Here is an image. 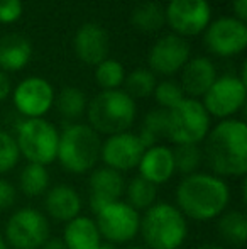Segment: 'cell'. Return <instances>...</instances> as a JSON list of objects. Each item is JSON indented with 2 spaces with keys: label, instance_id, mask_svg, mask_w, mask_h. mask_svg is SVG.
<instances>
[{
  "label": "cell",
  "instance_id": "cell-1",
  "mask_svg": "<svg viewBox=\"0 0 247 249\" xmlns=\"http://www.w3.org/2000/svg\"><path fill=\"white\" fill-rule=\"evenodd\" d=\"M232 190L227 180L210 173L197 171L180 180L175 190V205L186 220L208 222L229 210Z\"/></svg>",
  "mask_w": 247,
  "mask_h": 249
},
{
  "label": "cell",
  "instance_id": "cell-2",
  "mask_svg": "<svg viewBox=\"0 0 247 249\" xmlns=\"http://www.w3.org/2000/svg\"><path fill=\"white\" fill-rule=\"evenodd\" d=\"M203 163L210 173L224 178L247 175V125L241 119L218 121L205 138Z\"/></svg>",
  "mask_w": 247,
  "mask_h": 249
},
{
  "label": "cell",
  "instance_id": "cell-3",
  "mask_svg": "<svg viewBox=\"0 0 247 249\" xmlns=\"http://www.w3.org/2000/svg\"><path fill=\"white\" fill-rule=\"evenodd\" d=\"M186 217L175 203L156 202L141 213V234L146 249H180L188 239Z\"/></svg>",
  "mask_w": 247,
  "mask_h": 249
},
{
  "label": "cell",
  "instance_id": "cell-4",
  "mask_svg": "<svg viewBox=\"0 0 247 249\" xmlns=\"http://www.w3.org/2000/svg\"><path fill=\"white\" fill-rule=\"evenodd\" d=\"M88 125L100 136L131 131L137 119V104L124 89L102 90L86 107Z\"/></svg>",
  "mask_w": 247,
  "mask_h": 249
},
{
  "label": "cell",
  "instance_id": "cell-5",
  "mask_svg": "<svg viewBox=\"0 0 247 249\" xmlns=\"http://www.w3.org/2000/svg\"><path fill=\"white\" fill-rule=\"evenodd\" d=\"M102 136L97 134L88 124L71 122L60 131L58 156L61 168L71 175L90 173L99 166Z\"/></svg>",
  "mask_w": 247,
  "mask_h": 249
},
{
  "label": "cell",
  "instance_id": "cell-6",
  "mask_svg": "<svg viewBox=\"0 0 247 249\" xmlns=\"http://www.w3.org/2000/svg\"><path fill=\"white\" fill-rule=\"evenodd\" d=\"M14 138L20 158L27 163L49 166L56 161L60 131L48 119H22L17 124Z\"/></svg>",
  "mask_w": 247,
  "mask_h": 249
},
{
  "label": "cell",
  "instance_id": "cell-7",
  "mask_svg": "<svg viewBox=\"0 0 247 249\" xmlns=\"http://www.w3.org/2000/svg\"><path fill=\"white\" fill-rule=\"evenodd\" d=\"M212 129V117L198 99H183L168 110L166 139L178 144H198L205 141Z\"/></svg>",
  "mask_w": 247,
  "mask_h": 249
},
{
  "label": "cell",
  "instance_id": "cell-8",
  "mask_svg": "<svg viewBox=\"0 0 247 249\" xmlns=\"http://www.w3.org/2000/svg\"><path fill=\"white\" fill-rule=\"evenodd\" d=\"M49 237V219L34 207L14 210L3 227V239L12 249H41Z\"/></svg>",
  "mask_w": 247,
  "mask_h": 249
},
{
  "label": "cell",
  "instance_id": "cell-9",
  "mask_svg": "<svg viewBox=\"0 0 247 249\" xmlns=\"http://www.w3.org/2000/svg\"><path fill=\"white\" fill-rule=\"evenodd\" d=\"M95 222L103 241L120 246L139 236L141 213L122 198L100 209L95 213Z\"/></svg>",
  "mask_w": 247,
  "mask_h": 249
},
{
  "label": "cell",
  "instance_id": "cell-10",
  "mask_svg": "<svg viewBox=\"0 0 247 249\" xmlns=\"http://www.w3.org/2000/svg\"><path fill=\"white\" fill-rule=\"evenodd\" d=\"M247 83L235 73H225L217 76L212 87L201 97V105L210 117L218 121L234 119L237 112L246 105Z\"/></svg>",
  "mask_w": 247,
  "mask_h": 249
},
{
  "label": "cell",
  "instance_id": "cell-11",
  "mask_svg": "<svg viewBox=\"0 0 247 249\" xmlns=\"http://www.w3.org/2000/svg\"><path fill=\"white\" fill-rule=\"evenodd\" d=\"M203 43L207 50L218 58L242 54L247 48V24L234 16L210 20L203 31Z\"/></svg>",
  "mask_w": 247,
  "mask_h": 249
},
{
  "label": "cell",
  "instance_id": "cell-12",
  "mask_svg": "<svg viewBox=\"0 0 247 249\" xmlns=\"http://www.w3.org/2000/svg\"><path fill=\"white\" fill-rule=\"evenodd\" d=\"M12 104L24 119H43L54 107V87L43 76H27L12 89Z\"/></svg>",
  "mask_w": 247,
  "mask_h": 249
},
{
  "label": "cell",
  "instance_id": "cell-13",
  "mask_svg": "<svg viewBox=\"0 0 247 249\" xmlns=\"http://www.w3.org/2000/svg\"><path fill=\"white\" fill-rule=\"evenodd\" d=\"M165 17L173 34L186 39L203 34L212 20V7L208 0H169Z\"/></svg>",
  "mask_w": 247,
  "mask_h": 249
},
{
  "label": "cell",
  "instance_id": "cell-14",
  "mask_svg": "<svg viewBox=\"0 0 247 249\" xmlns=\"http://www.w3.org/2000/svg\"><path fill=\"white\" fill-rule=\"evenodd\" d=\"M144 151L146 148L139 139L137 132L125 131L107 136L103 139L102 149H100V161L103 163V166L112 168L124 175L137 168Z\"/></svg>",
  "mask_w": 247,
  "mask_h": 249
},
{
  "label": "cell",
  "instance_id": "cell-15",
  "mask_svg": "<svg viewBox=\"0 0 247 249\" xmlns=\"http://www.w3.org/2000/svg\"><path fill=\"white\" fill-rule=\"evenodd\" d=\"M191 58V48L185 37L166 34L159 37L148 53V66L154 75L173 76L183 70Z\"/></svg>",
  "mask_w": 247,
  "mask_h": 249
},
{
  "label": "cell",
  "instance_id": "cell-16",
  "mask_svg": "<svg viewBox=\"0 0 247 249\" xmlns=\"http://www.w3.org/2000/svg\"><path fill=\"white\" fill-rule=\"evenodd\" d=\"M125 180L124 175L107 166H97L90 171L88 178V202L93 213L117 200L124 198Z\"/></svg>",
  "mask_w": 247,
  "mask_h": 249
},
{
  "label": "cell",
  "instance_id": "cell-17",
  "mask_svg": "<svg viewBox=\"0 0 247 249\" xmlns=\"http://www.w3.org/2000/svg\"><path fill=\"white\" fill-rule=\"evenodd\" d=\"M73 50L76 58L90 66H97L109 58L110 37L105 27L97 22H85L76 29L73 37Z\"/></svg>",
  "mask_w": 247,
  "mask_h": 249
},
{
  "label": "cell",
  "instance_id": "cell-18",
  "mask_svg": "<svg viewBox=\"0 0 247 249\" xmlns=\"http://www.w3.org/2000/svg\"><path fill=\"white\" fill-rule=\"evenodd\" d=\"M83 209V198L75 187L58 183L44 194V215L54 222L66 224L78 217Z\"/></svg>",
  "mask_w": 247,
  "mask_h": 249
},
{
  "label": "cell",
  "instance_id": "cell-19",
  "mask_svg": "<svg viewBox=\"0 0 247 249\" xmlns=\"http://www.w3.org/2000/svg\"><path fill=\"white\" fill-rule=\"evenodd\" d=\"M137 170L139 177H142L156 187L168 183L176 175L173 148L166 144H156L151 146V148H146L137 164Z\"/></svg>",
  "mask_w": 247,
  "mask_h": 249
},
{
  "label": "cell",
  "instance_id": "cell-20",
  "mask_svg": "<svg viewBox=\"0 0 247 249\" xmlns=\"http://www.w3.org/2000/svg\"><path fill=\"white\" fill-rule=\"evenodd\" d=\"M180 73H181V80L178 83L181 85L185 95L188 99L198 100L207 93V90L210 89L212 83L218 76L215 63L210 58H207V56L190 58Z\"/></svg>",
  "mask_w": 247,
  "mask_h": 249
},
{
  "label": "cell",
  "instance_id": "cell-21",
  "mask_svg": "<svg viewBox=\"0 0 247 249\" xmlns=\"http://www.w3.org/2000/svg\"><path fill=\"white\" fill-rule=\"evenodd\" d=\"M61 241L65 243L66 249H99L103 239L99 232L95 219L80 213L78 217L65 224Z\"/></svg>",
  "mask_w": 247,
  "mask_h": 249
},
{
  "label": "cell",
  "instance_id": "cell-22",
  "mask_svg": "<svg viewBox=\"0 0 247 249\" xmlns=\"http://www.w3.org/2000/svg\"><path fill=\"white\" fill-rule=\"evenodd\" d=\"M33 59V44L22 34H7L0 39V70L20 71Z\"/></svg>",
  "mask_w": 247,
  "mask_h": 249
},
{
  "label": "cell",
  "instance_id": "cell-23",
  "mask_svg": "<svg viewBox=\"0 0 247 249\" xmlns=\"http://www.w3.org/2000/svg\"><path fill=\"white\" fill-rule=\"evenodd\" d=\"M217 231L227 244L242 248L247 241V215L242 210H225L217 220Z\"/></svg>",
  "mask_w": 247,
  "mask_h": 249
},
{
  "label": "cell",
  "instance_id": "cell-24",
  "mask_svg": "<svg viewBox=\"0 0 247 249\" xmlns=\"http://www.w3.org/2000/svg\"><path fill=\"white\" fill-rule=\"evenodd\" d=\"M51 187V175L48 166L27 163L19 173V190L29 198L44 195Z\"/></svg>",
  "mask_w": 247,
  "mask_h": 249
},
{
  "label": "cell",
  "instance_id": "cell-25",
  "mask_svg": "<svg viewBox=\"0 0 247 249\" xmlns=\"http://www.w3.org/2000/svg\"><path fill=\"white\" fill-rule=\"evenodd\" d=\"M131 24L135 31L151 34L158 33L166 26L165 7L158 2H142L132 10Z\"/></svg>",
  "mask_w": 247,
  "mask_h": 249
},
{
  "label": "cell",
  "instance_id": "cell-26",
  "mask_svg": "<svg viewBox=\"0 0 247 249\" xmlns=\"http://www.w3.org/2000/svg\"><path fill=\"white\" fill-rule=\"evenodd\" d=\"M54 105H56L61 117L69 121V124H71L86 114L88 99H86L85 92L78 87H65L54 99Z\"/></svg>",
  "mask_w": 247,
  "mask_h": 249
},
{
  "label": "cell",
  "instance_id": "cell-27",
  "mask_svg": "<svg viewBox=\"0 0 247 249\" xmlns=\"http://www.w3.org/2000/svg\"><path fill=\"white\" fill-rule=\"evenodd\" d=\"M124 200L135 209L139 213L146 212L149 207H152L158 202V187L149 183L142 177H134L129 183H125Z\"/></svg>",
  "mask_w": 247,
  "mask_h": 249
},
{
  "label": "cell",
  "instance_id": "cell-28",
  "mask_svg": "<svg viewBox=\"0 0 247 249\" xmlns=\"http://www.w3.org/2000/svg\"><path fill=\"white\" fill-rule=\"evenodd\" d=\"M166 132H168V110L158 107L144 115L137 136L144 148H151V146L161 144L159 141L166 139Z\"/></svg>",
  "mask_w": 247,
  "mask_h": 249
},
{
  "label": "cell",
  "instance_id": "cell-29",
  "mask_svg": "<svg viewBox=\"0 0 247 249\" xmlns=\"http://www.w3.org/2000/svg\"><path fill=\"white\" fill-rule=\"evenodd\" d=\"M125 68L115 58H105L95 66V82L102 90H117L125 82Z\"/></svg>",
  "mask_w": 247,
  "mask_h": 249
},
{
  "label": "cell",
  "instance_id": "cell-30",
  "mask_svg": "<svg viewBox=\"0 0 247 249\" xmlns=\"http://www.w3.org/2000/svg\"><path fill=\"white\" fill-rule=\"evenodd\" d=\"M124 85V90L134 100L148 99V97H152V93H154V89L158 85V78H156V75L149 68H137L125 76Z\"/></svg>",
  "mask_w": 247,
  "mask_h": 249
},
{
  "label": "cell",
  "instance_id": "cell-31",
  "mask_svg": "<svg viewBox=\"0 0 247 249\" xmlns=\"http://www.w3.org/2000/svg\"><path fill=\"white\" fill-rule=\"evenodd\" d=\"M175 170L181 177H188L200 171L203 164V151L198 144H178L173 148Z\"/></svg>",
  "mask_w": 247,
  "mask_h": 249
},
{
  "label": "cell",
  "instance_id": "cell-32",
  "mask_svg": "<svg viewBox=\"0 0 247 249\" xmlns=\"http://www.w3.org/2000/svg\"><path fill=\"white\" fill-rule=\"evenodd\" d=\"M152 97H154L156 104H158L159 108H163V110H171V108H175L183 99H186L181 85H180L178 82H175V80H169V78L163 80V82H158Z\"/></svg>",
  "mask_w": 247,
  "mask_h": 249
},
{
  "label": "cell",
  "instance_id": "cell-33",
  "mask_svg": "<svg viewBox=\"0 0 247 249\" xmlns=\"http://www.w3.org/2000/svg\"><path fill=\"white\" fill-rule=\"evenodd\" d=\"M19 161L20 153L14 134L0 129V177L12 171L19 164Z\"/></svg>",
  "mask_w": 247,
  "mask_h": 249
},
{
  "label": "cell",
  "instance_id": "cell-34",
  "mask_svg": "<svg viewBox=\"0 0 247 249\" xmlns=\"http://www.w3.org/2000/svg\"><path fill=\"white\" fill-rule=\"evenodd\" d=\"M22 14V0H0V24H16Z\"/></svg>",
  "mask_w": 247,
  "mask_h": 249
},
{
  "label": "cell",
  "instance_id": "cell-35",
  "mask_svg": "<svg viewBox=\"0 0 247 249\" xmlns=\"http://www.w3.org/2000/svg\"><path fill=\"white\" fill-rule=\"evenodd\" d=\"M17 200V188L12 181L0 177V212H5L14 207Z\"/></svg>",
  "mask_w": 247,
  "mask_h": 249
},
{
  "label": "cell",
  "instance_id": "cell-36",
  "mask_svg": "<svg viewBox=\"0 0 247 249\" xmlns=\"http://www.w3.org/2000/svg\"><path fill=\"white\" fill-rule=\"evenodd\" d=\"M12 93V83H10V78L5 71L0 70V102L7 100Z\"/></svg>",
  "mask_w": 247,
  "mask_h": 249
},
{
  "label": "cell",
  "instance_id": "cell-37",
  "mask_svg": "<svg viewBox=\"0 0 247 249\" xmlns=\"http://www.w3.org/2000/svg\"><path fill=\"white\" fill-rule=\"evenodd\" d=\"M232 9H234V17L244 20L247 19V0H232Z\"/></svg>",
  "mask_w": 247,
  "mask_h": 249
},
{
  "label": "cell",
  "instance_id": "cell-38",
  "mask_svg": "<svg viewBox=\"0 0 247 249\" xmlns=\"http://www.w3.org/2000/svg\"><path fill=\"white\" fill-rule=\"evenodd\" d=\"M41 249H66V246L61 241V237H49V239L43 244Z\"/></svg>",
  "mask_w": 247,
  "mask_h": 249
},
{
  "label": "cell",
  "instance_id": "cell-39",
  "mask_svg": "<svg viewBox=\"0 0 247 249\" xmlns=\"http://www.w3.org/2000/svg\"><path fill=\"white\" fill-rule=\"evenodd\" d=\"M197 249H227V248L220 246V244H215V243H205V244H200Z\"/></svg>",
  "mask_w": 247,
  "mask_h": 249
},
{
  "label": "cell",
  "instance_id": "cell-40",
  "mask_svg": "<svg viewBox=\"0 0 247 249\" xmlns=\"http://www.w3.org/2000/svg\"><path fill=\"white\" fill-rule=\"evenodd\" d=\"M99 249H119V246H115V244L107 243V241H102V244H100V246H99Z\"/></svg>",
  "mask_w": 247,
  "mask_h": 249
},
{
  "label": "cell",
  "instance_id": "cell-41",
  "mask_svg": "<svg viewBox=\"0 0 247 249\" xmlns=\"http://www.w3.org/2000/svg\"><path fill=\"white\" fill-rule=\"evenodd\" d=\"M0 249H10L9 246H7L5 239H3V234L2 232H0Z\"/></svg>",
  "mask_w": 247,
  "mask_h": 249
},
{
  "label": "cell",
  "instance_id": "cell-42",
  "mask_svg": "<svg viewBox=\"0 0 247 249\" xmlns=\"http://www.w3.org/2000/svg\"><path fill=\"white\" fill-rule=\"evenodd\" d=\"M124 249H146L144 246H127V248H124Z\"/></svg>",
  "mask_w": 247,
  "mask_h": 249
}]
</instances>
